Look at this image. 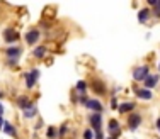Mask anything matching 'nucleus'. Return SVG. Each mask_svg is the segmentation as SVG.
I'll list each match as a JSON object with an SVG mask.
<instances>
[{
	"label": "nucleus",
	"mask_w": 160,
	"mask_h": 139,
	"mask_svg": "<svg viewBox=\"0 0 160 139\" xmlns=\"http://www.w3.org/2000/svg\"><path fill=\"white\" fill-rule=\"evenodd\" d=\"M43 39V32H41L39 27H29L28 31L24 32V41L28 46H39V41Z\"/></svg>",
	"instance_id": "obj_1"
},
{
	"label": "nucleus",
	"mask_w": 160,
	"mask_h": 139,
	"mask_svg": "<svg viewBox=\"0 0 160 139\" xmlns=\"http://www.w3.org/2000/svg\"><path fill=\"white\" fill-rule=\"evenodd\" d=\"M39 68H32L29 71H26L24 73V87L26 90H32L34 87L38 85V81H39Z\"/></svg>",
	"instance_id": "obj_2"
},
{
	"label": "nucleus",
	"mask_w": 160,
	"mask_h": 139,
	"mask_svg": "<svg viewBox=\"0 0 160 139\" xmlns=\"http://www.w3.org/2000/svg\"><path fill=\"white\" fill-rule=\"evenodd\" d=\"M89 88L92 90L96 95H106V93H108V81L99 78V76H94L89 83Z\"/></svg>",
	"instance_id": "obj_3"
},
{
	"label": "nucleus",
	"mask_w": 160,
	"mask_h": 139,
	"mask_svg": "<svg viewBox=\"0 0 160 139\" xmlns=\"http://www.w3.org/2000/svg\"><path fill=\"white\" fill-rule=\"evenodd\" d=\"M143 124V114L140 110H135L126 117V127L129 131H136Z\"/></svg>",
	"instance_id": "obj_4"
},
{
	"label": "nucleus",
	"mask_w": 160,
	"mask_h": 139,
	"mask_svg": "<svg viewBox=\"0 0 160 139\" xmlns=\"http://www.w3.org/2000/svg\"><path fill=\"white\" fill-rule=\"evenodd\" d=\"M2 37H3V43L7 46H14V44L19 41V32L16 27H5L2 32Z\"/></svg>",
	"instance_id": "obj_5"
},
{
	"label": "nucleus",
	"mask_w": 160,
	"mask_h": 139,
	"mask_svg": "<svg viewBox=\"0 0 160 139\" xmlns=\"http://www.w3.org/2000/svg\"><path fill=\"white\" fill-rule=\"evenodd\" d=\"M22 46H19V44H14V46H7L5 49H3V58L5 59H21L22 56Z\"/></svg>",
	"instance_id": "obj_6"
},
{
	"label": "nucleus",
	"mask_w": 160,
	"mask_h": 139,
	"mask_svg": "<svg viewBox=\"0 0 160 139\" xmlns=\"http://www.w3.org/2000/svg\"><path fill=\"white\" fill-rule=\"evenodd\" d=\"M87 121H89V126L90 129L94 131V132H97V131H102V114H96V112H90L89 117H87Z\"/></svg>",
	"instance_id": "obj_7"
},
{
	"label": "nucleus",
	"mask_w": 160,
	"mask_h": 139,
	"mask_svg": "<svg viewBox=\"0 0 160 139\" xmlns=\"http://www.w3.org/2000/svg\"><path fill=\"white\" fill-rule=\"evenodd\" d=\"M150 75V65H140V66H136L135 70H133V80L135 81H142L143 83V80Z\"/></svg>",
	"instance_id": "obj_8"
},
{
	"label": "nucleus",
	"mask_w": 160,
	"mask_h": 139,
	"mask_svg": "<svg viewBox=\"0 0 160 139\" xmlns=\"http://www.w3.org/2000/svg\"><path fill=\"white\" fill-rule=\"evenodd\" d=\"M108 134L111 137H121V134H123V129H121V122L116 121V119H111V121L108 122Z\"/></svg>",
	"instance_id": "obj_9"
},
{
	"label": "nucleus",
	"mask_w": 160,
	"mask_h": 139,
	"mask_svg": "<svg viewBox=\"0 0 160 139\" xmlns=\"http://www.w3.org/2000/svg\"><path fill=\"white\" fill-rule=\"evenodd\" d=\"M133 93H135V97H136V99H140V100H152V99H153L152 90L138 87V85H135V83H133Z\"/></svg>",
	"instance_id": "obj_10"
},
{
	"label": "nucleus",
	"mask_w": 160,
	"mask_h": 139,
	"mask_svg": "<svg viewBox=\"0 0 160 139\" xmlns=\"http://www.w3.org/2000/svg\"><path fill=\"white\" fill-rule=\"evenodd\" d=\"M136 109H138V104L129 100V102H121L119 107H118V112H119L121 115H129L131 112H135Z\"/></svg>",
	"instance_id": "obj_11"
},
{
	"label": "nucleus",
	"mask_w": 160,
	"mask_h": 139,
	"mask_svg": "<svg viewBox=\"0 0 160 139\" xmlns=\"http://www.w3.org/2000/svg\"><path fill=\"white\" fill-rule=\"evenodd\" d=\"M158 81H160V75H158V73H155V75L150 73V75H148V76L143 80V85H142V87L147 88V90H152V88L158 87Z\"/></svg>",
	"instance_id": "obj_12"
},
{
	"label": "nucleus",
	"mask_w": 160,
	"mask_h": 139,
	"mask_svg": "<svg viewBox=\"0 0 160 139\" xmlns=\"http://www.w3.org/2000/svg\"><path fill=\"white\" fill-rule=\"evenodd\" d=\"M85 109H87V110H90V112H96V114H102V110H104V105L101 104V100L92 99V97H90L89 102L85 104Z\"/></svg>",
	"instance_id": "obj_13"
},
{
	"label": "nucleus",
	"mask_w": 160,
	"mask_h": 139,
	"mask_svg": "<svg viewBox=\"0 0 160 139\" xmlns=\"http://www.w3.org/2000/svg\"><path fill=\"white\" fill-rule=\"evenodd\" d=\"M34 100H31V97L29 95H17L16 97V105L17 109H21V110H26V109L29 107V105H32Z\"/></svg>",
	"instance_id": "obj_14"
},
{
	"label": "nucleus",
	"mask_w": 160,
	"mask_h": 139,
	"mask_svg": "<svg viewBox=\"0 0 160 139\" xmlns=\"http://www.w3.org/2000/svg\"><path fill=\"white\" fill-rule=\"evenodd\" d=\"M153 17V14H152V9L150 7H145V9H142L138 12V21L140 24H148V21Z\"/></svg>",
	"instance_id": "obj_15"
},
{
	"label": "nucleus",
	"mask_w": 160,
	"mask_h": 139,
	"mask_svg": "<svg viewBox=\"0 0 160 139\" xmlns=\"http://www.w3.org/2000/svg\"><path fill=\"white\" fill-rule=\"evenodd\" d=\"M3 131H5V134L12 136L14 139H21V137H19V131H17L16 124H12V122L5 121V124H3Z\"/></svg>",
	"instance_id": "obj_16"
},
{
	"label": "nucleus",
	"mask_w": 160,
	"mask_h": 139,
	"mask_svg": "<svg viewBox=\"0 0 160 139\" xmlns=\"http://www.w3.org/2000/svg\"><path fill=\"white\" fill-rule=\"evenodd\" d=\"M32 58H36V59H43V58H46V54H48V48L44 46V44H39V46H36L32 49Z\"/></svg>",
	"instance_id": "obj_17"
},
{
	"label": "nucleus",
	"mask_w": 160,
	"mask_h": 139,
	"mask_svg": "<svg viewBox=\"0 0 160 139\" xmlns=\"http://www.w3.org/2000/svg\"><path fill=\"white\" fill-rule=\"evenodd\" d=\"M38 115V105H36V102H34L32 105H29L26 110H22V117L24 119H34Z\"/></svg>",
	"instance_id": "obj_18"
},
{
	"label": "nucleus",
	"mask_w": 160,
	"mask_h": 139,
	"mask_svg": "<svg viewBox=\"0 0 160 139\" xmlns=\"http://www.w3.org/2000/svg\"><path fill=\"white\" fill-rule=\"evenodd\" d=\"M73 90L78 93V95H83V93H87V90H89V83H87L85 80H78Z\"/></svg>",
	"instance_id": "obj_19"
},
{
	"label": "nucleus",
	"mask_w": 160,
	"mask_h": 139,
	"mask_svg": "<svg viewBox=\"0 0 160 139\" xmlns=\"http://www.w3.org/2000/svg\"><path fill=\"white\" fill-rule=\"evenodd\" d=\"M68 134H70V126H68V122H63L58 127V139H65Z\"/></svg>",
	"instance_id": "obj_20"
},
{
	"label": "nucleus",
	"mask_w": 160,
	"mask_h": 139,
	"mask_svg": "<svg viewBox=\"0 0 160 139\" xmlns=\"http://www.w3.org/2000/svg\"><path fill=\"white\" fill-rule=\"evenodd\" d=\"M46 139H58V127L49 126L46 129Z\"/></svg>",
	"instance_id": "obj_21"
},
{
	"label": "nucleus",
	"mask_w": 160,
	"mask_h": 139,
	"mask_svg": "<svg viewBox=\"0 0 160 139\" xmlns=\"http://www.w3.org/2000/svg\"><path fill=\"white\" fill-rule=\"evenodd\" d=\"M3 65H5L7 68H17L19 59H3Z\"/></svg>",
	"instance_id": "obj_22"
},
{
	"label": "nucleus",
	"mask_w": 160,
	"mask_h": 139,
	"mask_svg": "<svg viewBox=\"0 0 160 139\" xmlns=\"http://www.w3.org/2000/svg\"><path fill=\"white\" fill-rule=\"evenodd\" d=\"M82 139H94V131L90 129V127L83 129V132H82Z\"/></svg>",
	"instance_id": "obj_23"
},
{
	"label": "nucleus",
	"mask_w": 160,
	"mask_h": 139,
	"mask_svg": "<svg viewBox=\"0 0 160 139\" xmlns=\"http://www.w3.org/2000/svg\"><path fill=\"white\" fill-rule=\"evenodd\" d=\"M111 109L112 110H118V107H119V104H118V95H111Z\"/></svg>",
	"instance_id": "obj_24"
},
{
	"label": "nucleus",
	"mask_w": 160,
	"mask_h": 139,
	"mask_svg": "<svg viewBox=\"0 0 160 139\" xmlns=\"http://www.w3.org/2000/svg\"><path fill=\"white\" fill-rule=\"evenodd\" d=\"M94 139H106V136L102 131H97V132H94Z\"/></svg>",
	"instance_id": "obj_25"
},
{
	"label": "nucleus",
	"mask_w": 160,
	"mask_h": 139,
	"mask_svg": "<svg viewBox=\"0 0 160 139\" xmlns=\"http://www.w3.org/2000/svg\"><path fill=\"white\" fill-rule=\"evenodd\" d=\"M155 127H157V129H158V132H160V117L157 119V122H155Z\"/></svg>",
	"instance_id": "obj_26"
},
{
	"label": "nucleus",
	"mask_w": 160,
	"mask_h": 139,
	"mask_svg": "<svg viewBox=\"0 0 160 139\" xmlns=\"http://www.w3.org/2000/svg\"><path fill=\"white\" fill-rule=\"evenodd\" d=\"M3 124H5V121H3V117H0V129H3Z\"/></svg>",
	"instance_id": "obj_27"
},
{
	"label": "nucleus",
	"mask_w": 160,
	"mask_h": 139,
	"mask_svg": "<svg viewBox=\"0 0 160 139\" xmlns=\"http://www.w3.org/2000/svg\"><path fill=\"white\" fill-rule=\"evenodd\" d=\"M2 115H3V105L0 104V117H2Z\"/></svg>",
	"instance_id": "obj_28"
},
{
	"label": "nucleus",
	"mask_w": 160,
	"mask_h": 139,
	"mask_svg": "<svg viewBox=\"0 0 160 139\" xmlns=\"http://www.w3.org/2000/svg\"><path fill=\"white\" fill-rule=\"evenodd\" d=\"M3 97H5V93H3V90L0 88V99H3Z\"/></svg>",
	"instance_id": "obj_29"
},
{
	"label": "nucleus",
	"mask_w": 160,
	"mask_h": 139,
	"mask_svg": "<svg viewBox=\"0 0 160 139\" xmlns=\"http://www.w3.org/2000/svg\"><path fill=\"white\" fill-rule=\"evenodd\" d=\"M106 139H118V137H111V136H108V137H106Z\"/></svg>",
	"instance_id": "obj_30"
},
{
	"label": "nucleus",
	"mask_w": 160,
	"mask_h": 139,
	"mask_svg": "<svg viewBox=\"0 0 160 139\" xmlns=\"http://www.w3.org/2000/svg\"><path fill=\"white\" fill-rule=\"evenodd\" d=\"M158 73H160V63H158Z\"/></svg>",
	"instance_id": "obj_31"
},
{
	"label": "nucleus",
	"mask_w": 160,
	"mask_h": 139,
	"mask_svg": "<svg viewBox=\"0 0 160 139\" xmlns=\"http://www.w3.org/2000/svg\"><path fill=\"white\" fill-rule=\"evenodd\" d=\"M158 139H160V137H158Z\"/></svg>",
	"instance_id": "obj_32"
}]
</instances>
